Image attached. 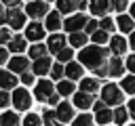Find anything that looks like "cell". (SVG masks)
<instances>
[{
	"mask_svg": "<svg viewBox=\"0 0 135 126\" xmlns=\"http://www.w3.org/2000/svg\"><path fill=\"white\" fill-rule=\"evenodd\" d=\"M110 52L112 50H105L103 46H99V44H93V46H84L82 50H80V63L84 65V67H89V69H93V71H97V69H101V67H105L108 63H110Z\"/></svg>",
	"mask_w": 135,
	"mask_h": 126,
	"instance_id": "1",
	"label": "cell"
},
{
	"mask_svg": "<svg viewBox=\"0 0 135 126\" xmlns=\"http://www.w3.org/2000/svg\"><path fill=\"white\" fill-rule=\"evenodd\" d=\"M25 17H27L25 10H21L19 6H13V8H4L0 19H2V23H6L11 29H21V27L25 25Z\"/></svg>",
	"mask_w": 135,
	"mask_h": 126,
	"instance_id": "2",
	"label": "cell"
},
{
	"mask_svg": "<svg viewBox=\"0 0 135 126\" xmlns=\"http://www.w3.org/2000/svg\"><path fill=\"white\" fill-rule=\"evenodd\" d=\"M101 101L105 105H120L122 103V88H118L116 84H105L101 88Z\"/></svg>",
	"mask_w": 135,
	"mask_h": 126,
	"instance_id": "3",
	"label": "cell"
},
{
	"mask_svg": "<svg viewBox=\"0 0 135 126\" xmlns=\"http://www.w3.org/2000/svg\"><path fill=\"white\" fill-rule=\"evenodd\" d=\"M86 23H89V17H86V15L74 13V15H70V17L63 21V27H65V32L74 34V32H82V29L86 27Z\"/></svg>",
	"mask_w": 135,
	"mask_h": 126,
	"instance_id": "4",
	"label": "cell"
},
{
	"mask_svg": "<svg viewBox=\"0 0 135 126\" xmlns=\"http://www.w3.org/2000/svg\"><path fill=\"white\" fill-rule=\"evenodd\" d=\"M25 13H27V17H32L34 21L40 19V17H46V15H49V2H46V0H32V2H27Z\"/></svg>",
	"mask_w": 135,
	"mask_h": 126,
	"instance_id": "5",
	"label": "cell"
},
{
	"mask_svg": "<svg viewBox=\"0 0 135 126\" xmlns=\"http://www.w3.org/2000/svg\"><path fill=\"white\" fill-rule=\"evenodd\" d=\"M86 6V0H57V10L63 15H72L76 10H82Z\"/></svg>",
	"mask_w": 135,
	"mask_h": 126,
	"instance_id": "6",
	"label": "cell"
},
{
	"mask_svg": "<svg viewBox=\"0 0 135 126\" xmlns=\"http://www.w3.org/2000/svg\"><path fill=\"white\" fill-rule=\"evenodd\" d=\"M53 94H55V88H53L51 80H40V82L36 84V88H34V97H36L38 101H49Z\"/></svg>",
	"mask_w": 135,
	"mask_h": 126,
	"instance_id": "7",
	"label": "cell"
},
{
	"mask_svg": "<svg viewBox=\"0 0 135 126\" xmlns=\"http://www.w3.org/2000/svg\"><path fill=\"white\" fill-rule=\"evenodd\" d=\"M44 32H46V27L38 21H32V23L25 25V38L32 40V42H40L44 38Z\"/></svg>",
	"mask_w": 135,
	"mask_h": 126,
	"instance_id": "8",
	"label": "cell"
},
{
	"mask_svg": "<svg viewBox=\"0 0 135 126\" xmlns=\"http://www.w3.org/2000/svg\"><path fill=\"white\" fill-rule=\"evenodd\" d=\"M89 8L95 17H105L110 10H114L110 0H89Z\"/></svg>",
	"mask_w": 135,
	"mask_h": 126,
	"instance_id": "9",
	"label": "cell"
},
{
	"mask_svg": "<svg viewBox=\"0 0 135 126\" xmlns=\"http://www.w3.org/2000/svg\"><path fill=\"white\" fill-rule=\"evenodd\" d=\"M13 105H15L17 109H27V107L32 105L30 92H27L25 88H17V90L13 92Z\"/></svg>",
	"mask_w": 135,
	"mask_h": 126,
	"instance_id": "10",
	"label": "cell"
},
{
	"mask_svg": "<svg viewBox=\"0 0 135 126\" xmlns=\"http://www.w3.org/2000/svg\"><path fill=\"white\" fill-rule=\"evenodd\" d=\"M95 120L99 124H110L114 120V111H110V107H105V103L99 101L95 103Z\"/></svg>",
	"mask_w": 135,
	"mask_h": 126,
	"instance_id": "11",
	"label": "cell"
},
{
	"mask_svg": "<svg viewBox=\"0 0 135 126\" xmlns=\"http://www.w3.org/2000/svg\"><path fill=\"white\" fill-rule=\"evenodd\" d=\"M27 67H30V61H27V57H21V55H17V57H13V59L8 61V69H11L13 74H25V71H27Z\"/></svg>",
	"mask_w": 135,
	"mask_h": 126,
	"instance_id": "12",
	"label": "cell"
},
{
	"mask_svg": "<svg viewBox=\"0 0 135 126\" xmlns=\"http://www.w3.org/2000/svg\"><path fill=\"white\" fill-rule=\"evenodd\" d=\"M91 105H93V94H91V92H84V90L74 92V107H78V109H89Z\"/></svg>",
	"mask_w": 135,
	"mask_h": 126,
	"instance_id": "13",
	"label": "cell"
},
{
	"mask_svg": "<svg viewBox=\"0 0 135 126\" xmlns=\"http://www.w3.org/2000/svg\"><path fill=\"white\" fill-rule=\"evenodd\" d=\"M61 25H63V23H61V13H59V10H53V13H49V15L44 17V27H46L49 32L55 34Z\"/></svg>",
	"mask_w": 135,
	"mask_h": 126,
	"instance_id": "14",
	"label": "cell"
},
{
	"mask_svg": "<svg viewBox=\"0 0 135 126\" xmlns=\"http://www.w3.org/2000/svg\"><path fill=\"white\" fill-rule=\"evenodd\" d=\"M116 25H118V29H120L122 34H133V29H135V19H133L131 15H118Z\"/></svg>",
	"mask_w": 135,
	"mask_h": 126,
	"instance_id": "15",
	"label": "cell"
},
{
	"mask_svg": "<svg viewBox=\"0 0 135 126\" xmlns=\"http://www.w3.org/2000/svg\"><path fill=\"white\" fill-rule=\"evenodd\" d=\"M46 46H49V50L51 52H59V50H63L65 48V36L63 34H51V38H49V42H46Z\"/></svg>",
	"mask_w": 135,
	"mask_h": 126,
	"instance_id": "16",
	"label": "cell"
},
{
	"mask_svg": "<svg viewBox=\"0 0 135 126\" xmlns=\"http://www.w3.org/2000/svg\"><path fill=\"white\" fill-rule=\"evenodd\" d=\"M57 120L59 122H70V120H74V107L70 105V103H59L57 105Z\"/></svg>",
	"mask_w": 135,
	"mask_h": 126,
	"instance_id": "17",
	"label": "cell"
},
{
	"mask_svg": "<svg viewBox=\"0 0 135 126\" xmlns=\"http://www.w3.org/2000/svg\"><path fill=\"white\" fill-rule=\"evenodd\" d=\"M0 86H2V90H11V88L17 86V78H15V74L11 69L0 71Z\"/></svg>",
	"mask_w": 135,
	"mask_h": 126,
	"instance_id": "18",
	"label": "cell"
},
{
	"mask_svg": "<svg viewBox=\"0 0 135 126\" xmlns=\"http://www.w3.org/2000/svg\"><path fill=\"white\" fill-rule=\"evenodd\" d=\"M25 46H27V38H25V36H19V34H17V36L6 44V48H8L11 52H17V55H19V52H23V50H25Z\"/></svg>",
	"mask_w": 135,
	"mask_h": 126,
	"instance_id": "19",
	"label": "cell"
},
{
	"mask_svg": "<svg viewBox=\"0 0 135 126\" xmlns=\"http://www.w3.org/2000/svg\"><path fill=\"white\" fill-rule=\"evenodd\" d=\"M51 67H53L51 65V57H42V59H36L34 61V67L32 69H34L36 76H44V74L51 71Z\"/></svg>",
	"mask_w": 135,
	"mask_h": 126,
	"instance_id": "20",
	"label": "cell"
},
{
	"mask_svg": "<svg viewBox=\"0 0 135 126\" xmlns=\"http://www.w3.org/2000/svg\"><path fill=\"white\" fill-rule=\"evenodd\" d=\"M82 63H74V61H70L68 65H65V76H68V80H80L82 78Z\"/></svg>",
	"mask_w": 135,
	"mask_h": 126,
	"instance_id": "21",
	"label": "cell"
},
{
	"mask_svg": "<svg viewBox=\"0 0 135 126\" xmlns=\"http://www.w3.org/2000/svg\"><path fill=\"white\" fill-rule=\"evenodd\" d=\"M110 50H112V55L120 57V55L127 50V40L120 38V36H114V38L110 40Z\"/></svg>",
	"mask_w": 135,
	"mask_h": 126,
	"instance_id": "22",
	"label": "cell"
},
{
	"mask_svg": "<svg viewBox=\"0 0 135 126\" xmlns=\"http://www.w3.org/2000/svg\"><path fill=\"white\" fill-rule=\"evenodd\" d=\"M122 71H124L122 61H120L118 57H112V59H110V63H108V74H110L112 78H116V76H122Z\"/></svg>",
	"mask_w": 135,
	"mask_h": 126,
	"instance_id": "23",
	"label": "cell"
},
{
	"mask_svg": "<svg viewBox=\"0 0 135 126\" xmlns=\"http://www.w3.org/2000/svg\"><path fill=\"white\" fill-rule=\"evenodd\" d=\"M84 44H86V32H74V34H70V46L84 48Z\"/></svg>",
	"mask_w": 135,
	"mask_h": 126,
	"instance_id": "24",
	"label": "cell"
},
{
	"mask_svg": "<svg viewBox=\"0 0 135 126\" xmlns=\"http://www.w3.org/2000/svg\"><path fill=\"white\" fill-rule=\"evenodd\" d=\"M46 50H49V46H44V44H40V42H34L32 46H30V57L36 61V59H42V57H46Z\"/></svg>",
	"mask_w": 135,
	"mask_h": 126,
	"instance_id": "25",
	"label": "cell"
},
{
	"mask_svg": "<svg viewBox=\"0 0 135 126\" xmlns=\"http://www.w3.org/2000/svg\"><path fill=\"white\" fill-rule=\"evenodd\" d=\"M0 124H2V126H19L21 120H19V116H17L15 111H4V113L0 116Z\"/></svg>",
	"mask_w": 135,
	"mask_h": 126,
	"instance_id": "26",
	"label": "cell"
},
{
	"mask_svg": "<svg viewBox=\"0 0 135 126\" xmlns=\"http://www.w3.org/2000/svg\"><path fill=\"white\" fill-rule=\"evenodd\" d=\"M80 90L95 94V92L99 90V82H97L95 78H82V82H80Z\"/></svg>",
	"mask_w": 135,
	"mask_h": 126,
	"instance_id": "27",
	"label": "cell"
},
{
	"mask_svg": "<svg viewBox=\"0 0 135 126\" xmlns=\"http://www.w3.org/2000/svg\"><path fill=\"white\" fill-rule=\"evenodd\" d=\"M108 34H110V32H105V29H101V27H99V29H97L95 34H91V40H93L95 44H99V46H103L105 42H110V40H112V38H110Z\"/></svg>",
	"mask_w": 135,
	"mask_h": 126,
	"instance_id": "28",
	"label": "cell"
},
{
	"mask_svg": "<svg viewBox=\"0 0 135 126\" xmlns=\"http://www.w3.org/2000/svg\"><path fill=\"white\" fill-rule=\"evenodd\" d=\"M76 88H74V82L72 80H61L59 84H57V92L61 94V97H68V94H72Z\"/></svg>",
	"mask_w": 135,
	"mask_h": 126,
	"instance_id": "29",
	"label": "cell"
},
{
	"mask_svg": "<svg viewBox=\"0 0 135 126\" xmlns=\"http://www.w3.org/2000/svg\"><path fill=\"white\" fill-rule=\"evenodd\" d=\"M120 88H122L124 92H129V94H135V74H133V76H127V78H122V82H120Z\"/></svg>",
	"mask_w": 135,
	"mask_h": 126,
	"instance_id": "30",
	"label": "cell"
},
{
	"mask_svg": "<svg viewBox=\"0 0 135 126\" xmlns=\"http://www.w3.org/2000/svg\"><path fill=\"white\" fill-rule=\"evenodd\" d=\"M42 122L46 124V126H57V111H51V109H44L42 111Z\"/></svg>",
	"mask_w": 135,
	"mask_h": 126,
	"instance_id": "31",
	"label": "cell"
},
{
	"mask_svg": "<svg viewBox=\"0 0 135 126\" xmlns=\"http://www.w3.org/2000/svg\"><path fill=\"white\" fill-rule=\"evenodd\" d=\"M127 118H129L127 107H118V109L114 111V122H116V124H124V122H127Z\"/></svg>",
	"mask_w": 135,
	"mask_h": 126,
	"instance_id": "32",
	"label": "cell"
},
{
	"mask_svg": "<svg viewBox=\"0 0 135 126\" xmlns=\"http://www.w3.org/2000/svg\"><path fill=\"white\" fill-rule=\"evenodd\" d=\"M23 126H42V118L36 113H27L23 120Z\"/></svg>",
	"mask_w": 135,
	"mask_h": 126,
	"instance_id": "33",
	"label": "cell"
},
{
	"mask_svg": "<svg viewBox=\"0 0 135 126\" xmlns=\"http://www.w3.org/2000/svg\"><path fill=\"white\" fill-rule=\"evenodd\" d=\"M74 126H93V118L89 113H80L78 118H74Z\"/></svg>",
	"mask_w": 135,
	"mask_h": 126,
	"instance_id": "34",
	"label": "cell"
},
{
	"mask_svg": "<svg viewBox=\"0 0 135 126\" xmlns=\"http://www.w3.org/2000/svg\"><path fill=\"white\" fill-rule=\"evenodd\" d=\"M72 57H74V50H72V48H63V50H59V52H57L59 63H70V61H72Z\"/></svg>",
	"mask_w": 135,
	"mask_h": 126,
	"instance_id": "35",
	"label": "cell"
},
{
	"mask_svg": "<svg viewBox=\"0 0 135 126\" xmlns=\"http://www.w3.org/2000/svg\"><path fill=\"white\" fill-rule=\"evenodd\" d=\"M63 74H65V67H63L61 63H55V65L51 67V78H53V80H61Z\"/></svg>",
	"mask_w": 135,
	"mask_h": 126,
	"instance_id": "36",
	"label": "cell"
},
{
	"mask_svg": "<svg viewBox=\"0 0 135 126\" xmlns=\"http://www.w3.org/2000/svg\"><path fill=\"white\" fill-rule=\"evenodd\" d=\"M99 27H101V29H105V32H114V27H116V21H114L112 17H103V19L99 21Z\"/></svg>",
	"mask_w": 135,
	"mask_h": 126,
	"instance_id": "37",
	"label": "cell"
},
{
	"mask_svg": "<svg viewBox=\"0 0 135 126\" xmlns=\"http://www.w3.org/2000/svg\"><path fill=\"white\" fill-rule=\"evenodd\" d=\"M13 38H15V36L11 34V27H8V25L0 29V42H2V44H8V42H11Z\"/></svg>",
	"mask_w": 135,
	"mask_h": 126,
	"instance_id": "38",
	"label": "cell"
},
{
	"mask_svg": "<svg viewBox=\"0 0 135 126\" xmlns=\"http://www.w3.org/2000/svg\"><path fill=\"white\" fill-rule=\"evenodd\" d=\"M110 2H112V8H114L116 13H122V10L129 6V2H127V0H110Z\"/></svg>",
	"mask_w": 135,
	"mask_h": 126,
	"instance_id": "39",
	"label": "cell"
},
{
	"mask_svg": "<svg viewBox=\"0 0 135 126\" xmlns=\"http://www.w3.org/2000/svg\"><path fill=\"white\" fill-rule=\"evenodd\" d=\"M97 29H99V21H95V19H89V23H86L84 32H86V34H95Z\"/></svg>",
	"mask_w": 135,
	"mask_h": 126,
	"instance_id": "40",
	"label": "cell"
},
{
	"mask_svg": "<svg viewBox=\"0 0 135 126\" xmlns=\"http://www.w3.org/2000/svg\"><path fill=\"white\" fill-rule=\"evenodd\" d=\"M13 99H11V94H8V90H2L0 92V105L2 107H8V103H11Z\"/></svg>",
	"mask_w": 135,
	"mask_h": 126,
	"instance_id": "41",
	"label": "cell"
},
{
	"mask_svg": "<svg viewBox=\"0 0 135 126\" xmlns=\"http://www.w3.org/2000/svg\"><path fill=\"white\" fill-rule=\"evenodd\" d=\"M127 69H129L131 74H135V55H131V57L127 59Z\"/></svg>",
	"mask_w": 135,
	"mask_h": 126,
	"instance_id": "42",
	"label": "cell"
},
{
	"mask_svg": "<svg viewBox=\"0 0 135 126\" xmlns=\"http://www.w3.org/2000/svg\"><path fill=\"white\" fill-rule=\"evenodd\" d=\"M8 52H11L8 48H2V50H0V63H8V61H11V59H8Z\"/></svg>",
	"mask_w": 135,
	"mask_h": 126,
	"instance_id": "43",
	"label": "cell"
},
{
	"mask_svg": "<svg viewBox=\"0 0 135 126\" xmlns=\"http://www.w3.org/2000/svg\"><path fill=\"white\" fill-rule=\"evenodd\" d=\"M21 82H23V84H32V82H34V76H32L30 71H25V74H21Z\"/></svg>",
	"mask_w": 135,
	"mask_h": 126,
	"instance_id": "44",
	"label": "cell"
},
{
	"mask_svg": "<svg viewBox=\"0 0 135 126\" xmlns=\"http://www.w3.org/2000/svg\"><path fill=\"white\" fill-rule=\"evenodd\" d=\"M2 4L6 8H13V6H19V0H2Z\"/></svg>",
	"mask_w": 135,
	"mask_h": 126,
	"instance_id": "45",
	"label": "cell"
},
{
	"mask_svg": "<svg viewBox=\"0 0 135 126\" xmlns=\"http://www.w3.org/2000/svg\"><path fill=\"white\" fill-rule=\"evenodd\" d=\"M127 107H129V113H131V118L135 120V99H133V101H129V105H127Z\"/></svg>",
	"mask_w": 135,
	"mask_h": 126,
	"instance_id": "46",
	"label": "cell"
},
{
	"mask_svg": "<svg viewBox=\"0 0 135 126\" xmlns=\"http://www.w3.org/2000/svg\"><path fill=\"white\" fill-rule=\"evenodd\" d=\"M59 97H61L59 92H57V94H53V97L49 99V103H51V105H59Z\"/></svg>",
	"mask_w": 135,
	"mask_h": 126,
	"instance_id": "47",
	"label": "cell"
},
{
	"mask_svg": "<svg viewBox=\"0 0 135 126\" xmlns=\"http://www.w3.org/2000/svg\"><path fill=\"white\" fill-rule=\"evenodd\" d=\"M129 46L135 50V32H133V34H131V38H129Z\"/></svg>",
	"mask_w": 135,
	"mask_h": 126,
	"instance_id": "48",
	"label": "cell"
},
{
	"mask_svg": "<svg viewBox=\"0 0 135 126\" xmlns=\"http://www.w3.org/2000/svg\"><path fill=\"white\" fill-rule=\"evenodd\" d=\"M131 17H133V19H135V2H133V4H131Z\"/></svg>",
	"mask_w": 135,
	"mask_h": 126,
	"instance_id": "49",
	"label": "cell"
},
{
	"mask_svg": "<svg viewBox=\"0 0 135 126\" xmlns=\"http://www.w3.org/2000/svg\"><path fill=\"white\" fill-rule=\"evenodd\" d=\"M27 2H32V0H27Z\"/></svg>",
	"mask_w": 135,
	"mask_h": 126,
	"instance_id": "50",
	"label": "cell"
},
{
	"mask_svg": "<svg viewBox=\"0 0 135 126\" xmlns=\"http://www.w3.org/2000/svg\"><path fill=\"white\" fill-rule=\"evenodd\" d=\"M46 2H49V0H46Z\"/></svg>",
	"mask_w": 135,
	"mask_h": 126,
	"instance_id": "51",
	"label": "cell"
}]
</instances>
